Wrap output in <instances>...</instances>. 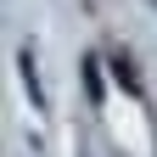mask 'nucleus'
Returning a JSON list of instances; mask_svg holds the SVG:
<instances>
[{"label": "nucleus", "mask_w": 157, "mask_h": 157, "mask_svg": "<svg viewBox=\"0 0 157 157\" xmlns=\"http://www.w3.org/2000/svg\"><path fill=\"white\" fill-rule=\"evenodd\" d=\"M112 73H118V84H124L129 95H140V78H135V67L124 62V56H112Z\"/></svg>", "instance_id": "1"}, {"label": "nucleus", "mask_w": 157, "mask_h": 157, "mask_svg": "<svg viewBox=\"0 0 157 157\" xmlns=\"http://www.w3.org/2000/svg\"><path fill=\"white\" fill-rule=\"evenodd\" d=\"M84 90H90V101H101V73H95V62H84Z\"/></svg>", "instance_id": "2"}]
</instances>
